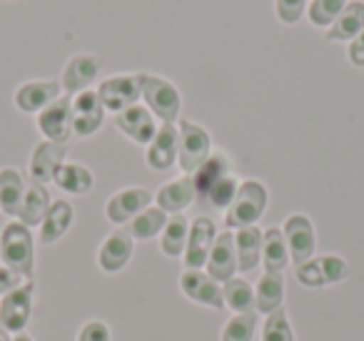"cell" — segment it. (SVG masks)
Returning a JSON list of instances; mask_svg holds the SVG:
<instances>
[{
    "label": "cell",
    "instance_id": "obj_1",
    "mask_svg": "<svg viewBox=\"0 0 364 341\" xmlns=\"http://www.w3.org/2000/svg\"><path fill=\"white\" fill-rule=\"evenodd\" d=\"M0 261L8 269L18 271L23 279H31L36 271V244L33 232L23 222H11L0 232Z\"/></svg>",
    "mask_w": 364,
    "mask_h": 341
},
{
    "label": "cell",
    "instance_id": "obj_2",
    "mask_svg": "<svg viewBox=\"0 0 364 341\" xmlns=\"http://www.w3.org/2000/svg\"><path fill=\"white\" fill-rule=\"evenodd\" d=\"M267 187L259 180H245L240 182V190L235 195L232 205L228 207L225 215V224L228 229H242V227H255L262 215L267 212Z\"/></svg>",
    "mask_w": 364,
    "mask_h": 341
},
{
    "label": "cell",
    "instance_id": "obj_3",
    "mask_svg": "<svg viewBox=\"0 0 364 341\" xmlns=\"http://www.w3.org/2000/svg\"><path fill=\"white\" fill-rule=\"evenodd\" d=\"M137 82H140L142 100H145L147 110L162 122L175 125L180 120L182 110V95L170 80L165 77L150 75V72H137Z\"/></svg>",
    "mask_w": 364,
    "mask_h": 341
},
{
    "label": "cell",
    "instance_id": "obj_4",
    "mask_svg": "<svg viewBox=\"0 0 364 341\" xmlns=\"http://www.w3.org/2000/svg\"><path fill=\"white\" fill-rule=\"evenodd\" d=\"M180 130V147H177V165L185 175H195L200 167L213 155V137L203 125H195L190 120H182L177 125Z\"/></svg>",
    "mask_w": 364,
    "mask_h": 341
},
{
    "label": "cell",
    "instance_id": "obj_5",
    "mask_svg": "<svg viewBox=\"0 0 364 341\" xmlns=\"http://www.w3.org/2000/svg\"><path fill=\"white\" fill-rule=\"evenodd\" d=\"M294 276L299 279V284L309 286V289H317V286H332L339 284L349 276V264L347 259L337 254H322L312 256L304 264L294 266Z\"/></svg>",
    "mask_w": 364,
    "mask_h": 341
},
{
    "label": "cell",
    "instance_id": "obj_6",
    "mask_svg": "<svg viewBox=\"0 0 364 341\" xmlns=\"http://www.w3.org/2000/svg\"><path fill=\"white\" fill-rule=\"evenodd\" d=\"M33 294H36L33 281H23L18 289L3 296V301H0V329H6L8 334H21L26 329L33 314Z\"/></svg>",
    "mask_w": 364,
    "mask_h": 341
},
{
    "label": "cell",
    "instance_id": "obj_7",
    "mask_svg": "<svg viewBox=\"0 0 364 341\" xmlns=\"http://www.w3.org/2000/svg\"><path fill=\"white\" fill-rule=\"evenodd\" d=\"M36 125L46 140L58 142V145H68L70 137H75L73 135V97H58L53 105H48L43 112H38Z\"/></svg>",
    "mask_w": 364,
    "mask_h": 341
},
{
    "label": "cell",
    "instance_id": "obj_8",
    "mask_svg": "<svg viewBox=\"0 0 364 341\" xmlns=\"http://www.w3.org/2000/svg\"><path fill=\"white\" fill-rule=\"evenodd\" d=\"M102 72V58L92 55V53H77L63 67V80L60 87L68 97H75L77 92L90 90L92 82L100 77Z\"/></svg>",
    "mask_w": 364,
    "mask_h": 341
},
{
    "label": "cell",
    "instance_id": "obj_9",
    "mask_svg": "<svg viewBox=\"0 0 364 341\" xmlns=\"http://www.w3.org/2000/svg\"><path fill=\"white\" fill-rule=\"evenodd\" d=\"M218 239V227L210 217L200 215L190 222V234H188V244L182 251V259L188 269H203L208 264V256L213 251V244Z\"/></svg>",
    "mask_w": 364,
    "mask_h": 341
},
{
    "label": "cell",
    "instance_id": "obj_10",
    "mask_svg": "<svg viewBox=\"0 0 364 341\" xmlns=\"http://www.w3.org/2000/svg\"><path fill=\"white\" fill-rule=\"evenodd\" d=\"M97 95H100L102 107H105L107 112H115L117 115V112L137 105L142 92H140L137 75H112V77H105V80L97 85Z\"/></svg>",
    "mask_w": 364,
    "mask_h": 341
},
{
    "label": "cell",
    "instance_id": "obj_11",
    "mask_svg": "<svg viewBox=\"0 0 364 341\" xmlns=\"http://www.w3.org/2000/svg\"><path fill=\"white\" fill-rule=\"evenodd\" d=\"M152 202V192L145 187H125V190L115 192L105 205V217L112 224H130L140 212H145Z\"/></svg>",
    "mask_w": 364,
    "mask_h": 341
},
{
    "label": "cell",
    "instance_id": "obj_12",
    "mask_svg": "<svg viewBox=\"0 0 364 341\" xmlns=\"http://www.w3.org/2000/svg\"><path fill=\"white\" fill-rule=\"evenodd\" d=\"M282 234L287 242L289 259L294 266L304 264L314 254V224L307 215H289L282 224Z\"/></svg>",
    "mask_w": 364,
    "mask_h": 341
},
{
    "label": "cell",
    "instance_id": "obj_13",
    "mask_svg": "<svg viewBox=\"0 0 364 341\" xmlns=\"http://www.w3.org/2000/svg\"><path fill=\"white\" fill-rule=\"evenodd\" d=\"M105 107L100 102L97 90H82L73 97V135L75 137H92L102 127L105 120Z\"/></svg>",
    "mask_w": 364,
    "mask_h": 341
},
{
    "label": "cell",
    "instance_id": "obj_14",
    "mask_svg": "<svg viewBox=\"0 0 364 341\" xmlns=\"http://www.w3.org/2000/svg\"><path fill=\"white\" fill-rule=\"evenodd\" d=\"M132 251H135V239L125 227H117L105 237V242L97 249V266L107 274H117L130 264Z\"/></svg>",
    "mask_w": 364,
    "mask_h": 341
},
{
    "label": "cell",
    "instance_id": "obj_15",
    "mask_svg": "<svg viewBox=\"0 0 364 341\" xmlns=\"http://www.w3.org/2000/svg\"><path fill=\"white\" fill-rule=\"evenodd\" d=\"M180 289H182V294L188 296V299H193L195 304L210 306V309H223L225 306L223 286H220L208 271H200V269L182 271Z\"/></svg>",
    "mask_w": 364,
    "mask_h": 341
},
{
    "label": "cell",
    "instance_id": "obj_16",
    "mask_svg": "<svg viewBox=\"0 0 364 341\" xmlns=\"http://www.w3.org/2000/svg\"><path fill=\"white\" fill-rule=\"evenodd\" d=\"M177 147H180V130L175 125H170V122H162L145 152V160L150 165V170L155 172L170 170L177 162Z\"/></svg>",
    "mask_w": 364,
    "mask_h": 341
},
{
    "label": "cell",
    "instance_id": "obj_17",
    "mask_svg": "<svg viewBox=\"0 0 364 341\" xmlns=\"http://www.w3.org/2000/svg\"><path fill=\"white\" fill-rule=\"evenodd\" d=\"M115 127L135 145H150L157 132V120L145 105H132L115 115Z\"/></svg>",
    "mask_w": 364,
    "mask_h": 341
},
{
    "label": "cell",
    "instance_id": "obj_18",
    "mask_svg": "<svg viewBox=\"0 0 364 341\" xmlns=\"http://www.w3.org/2000/svg\"><path fill=\"white\" fill-rule=\"evenodd\" d=\"M60 95L63 87L58 80H31L23 82L16 90V107L21 112H28V115H38L48 105H53Z\"/></svg>",
    "mask_w": 364,
    "mask_h": 341
},
{
    "label": "cell",
    "instance_id": "obj_19",
    "mask_svg": "<svg viewBox=\"0 0 364 341\" xmlns=\"http://www.w3.org/2000/svg\"><path fill=\"white\" fill-rule=\"evenodd\" d=\"M68 147L58 145V142L43 140L36 145L31 155V180L36 185H48L55 180V172L60 170V165L65 162Z\"/></svg>",
    "mask_w": 364,
    "mask_h": 341
},
{
    "label": "cell",
    "instance_id": "obj_20",
    "mask_svg": "<svg viewBox=\"0 0 364 341\" xmlns=\"http://www.w3.org/2000/svg\"><path fill=\"white\" fill-rule=\"evenodd\" d=\"M195 200H198V192H195L193 175H182L177 180H170L155 195L157 207L162 212H167V215H182Z\"/></svg>",
    "mask_w": 364,
    "mask_h": 341
},
{
    "label": "cell",
    "instance_id": "obj_21",
    "mask_svg": "<svg viewBox=\"0 0 364 341\" xmlns=\"http://www.w3.org/2000/svg\"><path fill=\"white\" fill-rule=\"evenodd\" d=\"M205 269H208V274L213 276L215 281H223V284L235 276V271H237V251H235V234L232 232H223V234H218Z\"/></svg>",
    "mask_w": 364,
    "mask_h": 341
},
{
    "label": "cell",
    "instance_id": "obj_22",
    "mask_svg": "<svg viewBox=\"0 0 364 341\" xmlns=\"http://www.w3.org/2000/svg\"><path fill=\"white\" fill-rule=\"evenodd\" d=\"M364 31V3L362 0H349L337 21L327 28L324 38L329 43H352Z\"/></svg>",
    "mask_w": 364,
    "mask_h": 341
},
{
    "label": "cell",
    "instance_id": "obj_23",
    "mask_svg": "<svg viewBox=\"0 0 364 341\" xmlns=\"http://www.w3.org/2000/svg\"><path fill=\"white\" fill-rule=\"evenodd\" d=\"M73 217H75V212H73L70 202L55 200L50 205V210H48L46 220H43L38 239H41L43 244H55L58 239H63V237L68 234V229H70V224H73Z\"/></svg>",
    "mask_w": 364,
    "mask_h": 341
},
{
    "label": "cell",
    "instance_id": "obj_24",
    "mask_svg": "<svg viewBox=\"0 0 364 341\" xmlns=\"http://www.w3.org/2000/svg\"><path fill=\"white\" fill-rule=\"evenodd\" d=\"M228 175H232L230 155H225V152H213V155L208 157V162L193 175L195 192H198L200 200H205V197L210 195V190H213L220 180H225Z\"/></svg>",
    "mask_w": 364,
    "mask_h": 341
},
{
    "label": "cell",
    "instance_id": "obj_25",
    "mask_svg": "<svg viewBox=\"0 0 364 341\" xmlns=\"http://www.w3.org/2000/svg\"><path fill=\"white\" fill-rule=\"evenodd\" d=\"M235 251H237V271L257 269L262 259V229L255 227H242L235 234Z\"/></svg>",
    "mask_w": 364,
    "mask_h": 341
},
{
    "label": "cell",
    "instance_id": "obj_26",
    "mask_svg": "<svg viewBox=\"0 0 364 341\" xmlns=\"http://www.w3.org/2000/svg\"><path fill=\"white\" fill-rule=\"evenodd\" d=\"M50 205H53V200H50L48 187L31 182L26 190V197H23L21 212H18V222H23L26 227H41L48 210H50Z\"/></svg>",
    "mask_w": 364,
    "mask_h": 341
},
{
    "label": "cell",
    "instance_id": "obj_27",
    "mask_svg": "<svg viewBox=\"0 0 364 341\" xmlns=\"http://www.w3.org/2000/svg\"><path fill=\"white\" fill-rule=\"evenodd\" d=\"M289 249L279 227H269L262 232V264L267 274H282L289 264Z\"/></svg>",
    "mask_w": 364,
    "mask_h": 341
},
{
    "label": "cell",
    "instance_id": "obj_28",
    "mask_svg": "<svg viewBox=\"0 0 364 341\" xmlns=\"http://www.w3.org/2000/svg\"><path fill=\"white\" fill-rule=\"evenodd\" d=\"M28 185L23 182V175L13 167H3L0 170V210L8 217H18L26 197Z\"/></svg>",
    "mask_w": 364,
    "mask_h": 341
},
{
    "label": "cell",
    "instance_id": "obj_29",
    "mask_svg": "<svg viewBox=\"0 0 364 341\" xmlns=\"http://www.w3.org/2000/svg\"><path fill=\"white\" fill-rule=\"evenodd\" d=\"M284 301V276L282 274H264L255 286V309L259 314H274L282 309Z\"/></svg>",
    "mask_w": 364,
    "mask_h": 341
},
{
    "label": "cell",
    "instance_id": "obj_30",
    "mask_svg": "<svg viewBox=\"0 0 364 341\" xmlns=\"http://www.w3.org/2000/svg\"><path fill=\"white\" fill-rule=\"evenodd\" d=\"M53 182H55L63 192H68V195H87V192L92 190V185H95V177H92V172L87 170L85 165H80V162H63Z\"/></svg>",
    "mask_w": 364,
    "mask_h": 341
},
{
    "label": "cell",
    "instance_id": "obj_31",
    "mask_svg": "<svg viewBox=\"0 0 364 341\" xmlns=\"http://www.w3.org/2000/svg\"><path fill=\"white\" fill-rule=\"evenodd\" d=\"M188 234H190V222L185 220V215H172L167 220L165 229H162V239H160V249L165 256H182L185 244H188Z\"/></svg>",
    "mask_w": 364,
    "mask_h": 341
},
{
    "label": "cell",
    "instance_id": "obj_32",
    "mask_svg": "<svg viewBox=\"0 0 364 341\" xmlns=\"http://www.w3.org/2000/svg\"><path fill=\"white\" fill-rule=\"evenodd\" d=\"M167 212H162L160 207H147L145 212L135 217L130 224H125V229L130 232L132 239H152V237L162 234L167 224Z\"/></svg>",
    "mask_w": 364,
    "mask_h": 341
},
{
    "label": "cell",
    "instance_id": "obj_33",
    "mask_svg": "<svg viewBox=\"0 0 364 341\" xmlns=\"http://www.w3.org/2000/svg\"><path fill=\"white\" fill-rule=\"evenodd\" d=\"M223 296H225V306H230L235 314H252L255 289L250 281L232 276V279L223 284Z\"/></svg>",
    "mask_w": 364,
    "mask_h": 341
},
{
    "label": "cell",
    "instance_id": "obj_34",
    "mask_svg": "<svg viewBox=\"0 0 364 341\" xmlns=\"http://www.w3.org/2000/svg\"><path fill=\"white\" fill-rule=\"evenodd\" d=\"M347 3L349 0H312L307 8L309 23H312L314 28H324V31H327V28L337 21V16L344 11Z\"/></svg>",
    "mask_w": 364,
    "mask_h": 341
},
{
    "label": "cell",
    "instance_id": "obj_35",
    "mask_svg": "<svg viewBox=\"0 0 364 341\" xmlns=\"http://www.w3.org/2000/svg\"><path fill=\"white\" fill-rule=\"evenodd\" d=\"M255 329H257V316L252 314H235L232 319L225 324L223 341H252Z\"/></svg>",
    "mask_w": 364,
    "mask_h": 341
},
{
    "label": "cell",
    "instance_id": "obj_36",
    "mask_svg": "<svg viewBox=\"0 0 364 341\" xmlns=\"http://www.w3.org/2000/svg\"><path fill=\"white\" fill-rule=\"evenodd\" d=\"M262 341H294L292 326H289V316L284 311V306L267 316V321L262 326Z\"/></svg>",
    "mask_w": 364,
    "mask_h": 341
},
{
    "label": "cell",
    "instance_id": "obj_37",
    "mask_svg": "<svg viewBox=\"0 0 364 341\" xmlns=\"http://www.w3.org/2000/svg\"><path fill=\"white\" fill-rule=\"evenodd\" d=\"M237 190H240L237 177L228 175L225 180H220L218 185H215L213 190H210V195L205 197V202H208V205H213L215 210H228V207L232 205V200H235V195H237Z\"/></svg>",
    "mask_w": 364,
    "mask_h": 341
},
{
    "label": "cell",
    "instance_id": "obj_38",
    "mask_svg": "<svg viewBox=\"0 0 364 341\" xmlns=\"http://www.w3.org/2000/svg\"><path fill=\"white\" fill-rule=\"evenodd\" d=\"M309 0H274V16L284 26H297L307 13Z\"/></svg>",
    "mask_w": 364,
    "mask_h": 341
},
{
    "label": "cell",
    "instance_id": "obj_39",
    "mask_svg": "<svg viewBox=\"0 0 364 341\" xmlns=\"http://www.w3.org/2000/svg\"><path fill=\"white\" fill-rule=\"evenodd\" d=\"M77 341H110V329H107L105 321H87L85 326L77 334Z\"/></svg>",
    "mask_w": 364,
    "mask_h": 341
},
{
    "label": "cell",
    "instance_id": "obj_40",
    "mask_svg": "<svg viewBox=\"0 0 364 341\" xmlns=\"http://www.w3.org/2000/svg\"><path fill=\"white\" fill-rule=\"evenodd\" d=\"M21 284H23V276L18 274V271L8 269L6 264L0 266V296H6L8 291L18 289V286H21Z\"/></svg>",
    "mask_w": 364,
    "mask_h": 341
},
{
    "label": "cell",
    "instance_id": "obj_41",
    "mask_svg": "<svg viewBox=\"0 0 364 341\" xmlns=\"http://www.w3.org/2000/svg\"><path fill=\"white\" fill-rule=\"evenodd\" d=\"M347 55H349V63H352V65L364 67V31L359 33V36L354 38L352 43H349Z\"/></svg>",
    "mask_w": 364,
    "mask_h": 341
},
{
    "label": "cell",
    "instance_id": "obj_42",
    "mask_svg": "<svg viewBox=\"0 0 364 341\" xmlns=\"http://www.w3.org/2000/svg\"><path fill=\"white\" fill-rule=\"evenodd\" d=\"M11 341H33V336H28L26 331H21V334H13Z\"/></svg>",
    "mask_w": 364,
    "mask_h": 341
},
{
    "label": "cell",
    "instance_id": "obj_43",
    "mask_svg": "<svg viewBox=\"0 0 364 341\" xmlns=\"http://www.w3.org/2000/svg\"><path fill=\"white\" fill-rule=\"evenodd\" d=\"M0 341H11V336H8L6 329H0Z\"/></svg>",
    "mask_w": 364,
    "mask_h": 341
}]
</instances>
